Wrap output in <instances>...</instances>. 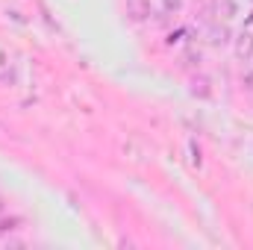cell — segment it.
Masks as SVG:
<instances>
[{"mask_svg": "<svg viewBox=\"0 0 253 250\" xmlns=\"http://www.w3.org/2000/svg\"><path fill=\"white\" fill-rule=\"evenodd\" d=\"M221 12H224V18H230V15H233V3H230V0H224V6H221Z\"/></svg>", "mask_w": 253, "mask_h": 250, "instance_id": "9c48e42d", "label": "cell"}, {"mask_svg": "<svg viewBox=\"0 0 253 250\" xmlns=\"http://www.w3.org/2000/svg\"><path fill=\"white\" fill-rule=\"evenodd\" d=\"M209 85H212V83H209L206 77H194V80H191V94H194V97H209V94H212Z\"/></svg>", "mask_w": 253, "mask_h": 250, "instance_id": "277c9868", "label": "cell"}, {"mask_svg": "<svg viewBox=\"0 0 253 250\" xmlns=\"http://www.w3.org/2000/svg\"><path fill=\"white\" fill-rule=\"evenodd\" d=\"M242 85H245L248 91H253V74H245V77H242Z\"/></svg>", "mask_w": 253, "mask_h": 250, "instance_id": "ba28073f", "label": "cell"}, {"mask_svg": "<svg viewBox=\"0 0 253 250\" xmlns=\"http://www.w3.org/2000/svg\"><path fill=\"white\" fill-rule=\"evenodd\" d=\"M227 42H230V30H227V27H212V30H209V44L224 47Z\"/></svg>", "mask_w": 253, "mask_h": 250, "instance_id": "3957f363", "label": "cell"}, {"mask_svg": "<svg viewBox=\"0 0 253 250\" xmlns=\"http://www.w3.org/2000/svg\"><path fill=\"white\" fill-rule=\"evenodd\" d=\"M191 165H200V147L191 141Z\"/></svg>", "mask_w": 253, "mask_h": 250, "instance_id": "52a82bcc", "label": "cell"}, {"mask_svg": "<svg viewBox=\"0 0 253 250\" xmlns=\"http://www.w3.org/2000/svg\"><path fill=\"white\" fill-rule=\"evenodd\" d=\"M21 227V218H3L0 221V233H12V230H18Z\"/></svg>", "mask_w": 253, "mask_h": 250, "instance_id": "5b68a950", "label": "cell"}, {"mask_svg": "<svg viewBox=\"0 0 253 250\" xmlns=\"http://www.w3.org/2000/svg\"><path fill=\"white\" fill-rule=\"evenodd\" d=\"M236 56H239L242 62H248V59L253 56V33L245 30V33L239 36V42H236Z\"/></svg>", "mask_w": 253, "mask_h": 250, "instance_id": "7a4b0ae2", "label": "cell"}, {"mask_svg": "<svg viewBox=\"0 0 253 250\" xmlns=\"http://www.w3.org/2000/svg\"><path fill=\"white\" fill-rule=\"evenodd\" d=\"M126 15L132 21H147L150 18V0H126Z\"/></svg>", "mask_w": 253, "mask_h": 250, "instance_id": "6da1fadb", "label": "cell"}, {"mask_svg": "<svg viewBox=\"0 0 253 250\" xmlns=\"http://www.w3.org/2000/svg\"><path fill=\"white\" fill-rule=\"evenodd\" d=\"M251 24H253V15H251Z\"/></svg>", "mask_w": 253, "mask_h": 250, "instance_id": "8fae6325", "label": "cell"}, {"mask_svg": "<svg viewBox=\"0 0 253 250\" xmlns=\"http://www.w3.org/2000/svg\"><path fill=\"white\" fill-rule=\"evenodd\" d=\"M165 3V12H180V6H183V0H162Z\"/></svg>", "mask_w": 253, "mask_h": 250, "instance_id": "8992f818", "label": "cell"}, {"mask_svg": "<svg viewBox=\"0 0 253 250\" xmlns=\"http://www.w3.org/2000/svg\"><path fill=\"white\" fill-rule=\"evenodd\" d=\"M0 212H3V203H0Z\"/></svg>", "mask_w": 253, "mask_h": 250, "instance_id": "30bf717a", "label": "cell"}]
</instances>
